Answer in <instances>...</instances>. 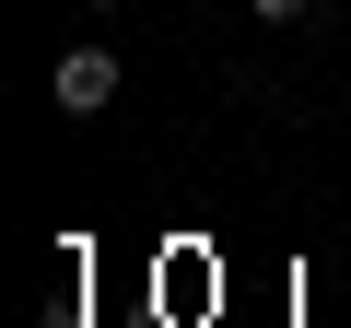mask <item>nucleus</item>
<instances>
[{
    "label": "nucleus",
    "instance_id": "nucleus-1",
    "mask_svg": "<svg viewBox=\"0 0 351 328\" xmlns=\"http://www.w3.org/2000/svg\"><path fill=\"white\" fill-rule=\"evenodd\" d=\"M47 94H59L71 117H106V106H117V47H59Z\"/></svg>",
    "mask_w": 351,
    "mask_h": 328
},
{
    "label": "nucleus",
    "instance_id": "nucleus-2",
    "mask_svg": "<svg viewBox=\"0 0 351 328\" xmlns=\"http://www.w3.org/2000/svg\"><path fill=\"white\" fill-rule=\"evenodd\" d=\"M246 12H258V24H304L316 0H246Z\"/></svg>",
    "mask_w": 351,
    "mask_h": 328
},
{
    "label": "nucleus",
    "instance_id": "nucleus-3",
    "mask_svg": "<svg viewBox=\"0 0 351 328\" xmlns=\"http://www.w3.org/2000/svg\"><path fill=\"white\" fill-rule=\"evenodd\" d=\"M94 12H129V0H94Z\"/></svg>",
    "mask_w": 351,
    "mask_h": 328
}]
</instances>
